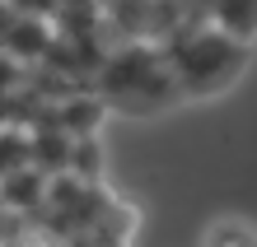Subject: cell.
I'll list each match as a JSON object with an SVG mask.
<instances>
[{
    "label": "cell",
    "instance_id": "cell-4",
    "mask_svg": "<svg viewBox=\"0 0 257 247\" xmlns=\"http://www.w3.org/2000/svg\"><path fill=\"white\" fill-rule=\"evenodd\" d=\"M206 247H257V238L243 233L238 224H215V228L206 233Z\"/></svg>",
    "mask_w": 257,
    "mask_h": 247
},
{
    "label": "cell",
    "instance_id": "cell-3",
    "mask_svg": "<svg viewBox=\"0 0 257 247\" xmlns=\"http://www.w3.org/2000/svg\"><path fill=\"white\" fill-rule=\"evenodd\" d=\"M210 28L229 33L234 42H252L257 38V0H210Z\"/></svg>",
    "mask_w": 257,
    "mask_h": 247
},
{
    "label": "cell",
    "instance_id": "cell-5",
    "mask_svg": "<svg viewBox=\"0 0 257 247\" xmlns=\"http://www.w3.org/2000/svg\"><path fill=\"white\" fill-rule=\"evenodd\" d=\"M0 84H19V61H14V56H5V52H0Z\"/></svg>",
    "mask_w": 257,
    "mask_h": 247
},
{
    "label": "cell",
    "instance_id": "cell-1",
    "mask_svg": "<svg viewBox=\"0 0 257 247\" xmlns=\"http://www.w3.org/2000/svg\"><path fill=\"white\" fill-rule=\"evenodd\" d=\"M164 61H169L178 94L183 98H210L220 89H229L248 66V42H234L229 33L210 24H183L173 28V38L164 42Z\"/></svg>",
    "mask_w": 257,
    "mask_h": 247
},
{
    "label": "cell",
    "instance_id": "cell-2",
    "mask_svg": "<svg viewBox=\"0 0 257 247\" xmlns=\"http://www.w3.org/2000/svg\"><path fill=\"white\" fill-rule=\"evenodd\" d=\"M98 89L122 112H159V107H173L183 98L164 52H150V47H122L117 56H108L98 70Z\"/></svg>",
    "mask_w": 257,
    "mask_h": 247
}]
</instances>
